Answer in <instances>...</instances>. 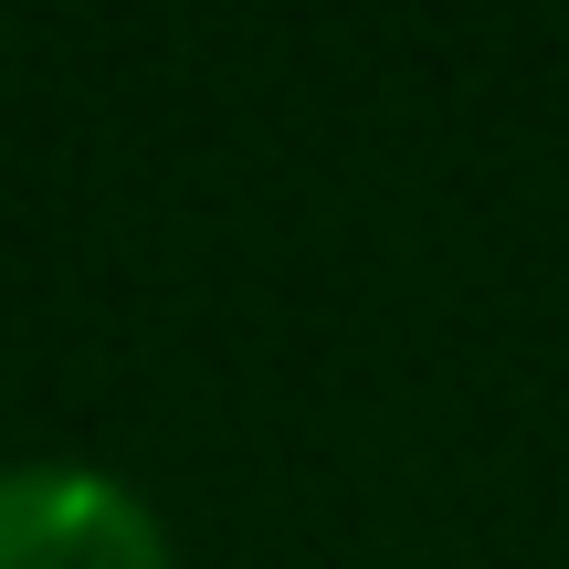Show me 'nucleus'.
Wrapping results in <instances>:
<instances>
[{
    "instance_id": "f257e3e1",
    "label": "nucleus",
    "mask_w": 569,
    "mask_h": 569,
    "mask_svg": "<svg viewBox=\"0 0 569 569\" xmlns=\"http://www.w3.org/2000/svg\"><path fill=\"white\" fill-rule=\"evenodd\" d=\"M0 569H169V528L106 465H0Z\"/></svg>"
}]
</instances>
